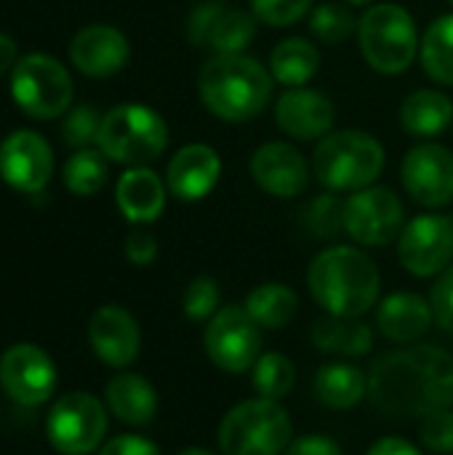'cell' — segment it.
I'll list each match as a JSON object with an SVG mask.
<instances>
[{
	"mask_svg": "<svg viewBox=\"0 0 453 455\" xmlns=\"http://www.w3.org/2000/svg\"><path fill=\"white\" fill-rule=\"evenodd\" d=\"M366 455H425L414 443L403 440V437H382L376 440Z\"/></svg>",
	"mask_w": 453,
	"mask_h": 455,
	"instance_id": "cell-43",
	"label": "cell"
},
{
	"mask_svg": "<svg viewBox=\"0 0 453 455\" xmlns=\"http://www.w3.org/2000/svg\"><path fill=\"white\" fill-rule=\"evenodd\" d=\"M312 8V0H251V13L267 27H291L302 21Z\"/></svg>",
	"mask_w": 453,
	"mask_h": 455,
	"instance_id": "cell-37",
	"label": "cell"
},
{
	"mask_svg": "<svg viewBox=\"0 0 453 455\" xmlns=\"http://www.w3.org/2000/svg\"><path fill=\"white\" fill-rule=\"evenodd\" d=\"M302 224L312 237L331 240L344 232V200L336 195H318L302 211Z\"/></svg>",
	"mask_w": 453,
	"mask_h": 455,
	"instance_id": "cell-33",
	"label": "cell"
},
{
	"mask_svg": "<svg viewBox=\"0 0 453 455\" xmlns=\"http://www.w3.org/2000/svg\"><path fill=\"white\" fill-rule=\"evenodd\" d=\"M275 120L296 141H320L334 131V101L312 88H288L275 104Z\"/></svg>",
	"mask_w": 453,
	"mask_h": 455,
	"instance_id": "cell-19",
	"label": "cell"
},
{
	"mask_svg": "<svg viewBox=\"0 0 453 455\" xmlns=\"http://www.w3.org/2000/svg\"><path fill=\"white\" fill-rule=\"evenodd\" d=\"M422 443L433 453H453V411H438L422 419Z\"/></svg>",
	"mask_w": 453,
	"mask_h": 455,
	"instance_id": "cell-38",
	"label": "cell"
},
{
	"mask_svg": "<svg viewBox=\"0 0 453 455\" xmlns=\"http://www.w3.org/2000/svg\"><path fill=\"white\" fill-rule=\"evenodd\" d=\"M358 21L360 19H355L352 11L344 8L342 3H323V5H315L310 13V32L320 43L336 45L358 32Z\"/></svg>",
	"mask_w": 453,
	"mask_h": 455,
	"instance_id": "cell-34",
	"label": "cell"
},
{
	"mask_svg": "<svg viewBox=\"0 0 453 455\" xmlns=\"http://www.w3.org/2000/svg\"><path fill=\"white\" fill-rule=\"evenodd\" d=\"M384 147L366 131H331L312 155V171L328 192H360L384 171Z\"/></svg>",
	"mask_w": 453,
	"mask_h": 455,
	"instance_id": "cell-4",
	"label": "cell"
},
{
	"mask_svg": "<svg viewBox=\"0 0 453 455\" xmlns=\"http://www.w3.org/2000/svg\"><path fill=\"white\" fill-rule=\"evenodd\" d=\"M294 443V424L278 400H243L219 424L222 455H283Z\"/></svg>",
	"mask_w": 453,
	"mask_h": 455,
	"instance_id": "cell-5",
	"label": "cell"
},
{
	"mask_svg": "<svg viewBox=\"0 0 453 455\" xmlns=\"http://www.w3.org/2000/svg\"><path fill=\"white\" fill-rule=\"evenodd\" d=\"M312 344L336 357H363L374 349V331L360 317L323 315L312 323Z\"/></svg>",
	"mask_w": 453,
	"mask_h": 455,
	"instance_id": "cell-26",
	"label": "cell"
},
{
	"mask_svg": "<svg viewBox=\"0 0 453 455\" xmlns=\"http://www.w3.org/2000/svg\"><path fill=\"white\" fill-rule=\"evenodd\" d=\"M53 176V152L35 131H13L0 144V179L24 195L43 192Z\"/></svg>",
	"mask_w": 453,
	"mask_h": 455,
	"instance_id": "cell-15",
	"label": "cell"
},
{
	"mask_svg": "<svg viewBox=\"0 0 453 455\" xmlns=\"http://www.w3.org/2000/svg\"><path fill=\"white\" fill-rule=\"evenodd\" d=\"M187 37L214 56L243 53L256 37V16L219 0L200 3L187 19Z\"/></svg>",
	"mask_w": 453,
	"mask_h": 455,
	"instance_id": "cell-14",
	"label": "cell"
},
{
	"mask_svg": "<svg viewBox=\"0 0 453 455\" xmlns=\"http://www.w3.org/2000/svg\"><path fill=\"white\" fill-rule=\"evenodd\" d=\"M88 341L93 355L115 371L128 368L142 352L139 323L128 309L117 304H104L91 315Z\"/></svg>",
	"mask_w": 453,
	"mask_h": 455,
	"instance_id": "cell-17",
	"label": "cell"
},
{
	"mask_svg": "<svg viewBox=\"0 0 453 455\" xmlns=\"http://www.w3.org/2000/svg\"><path fill=\"white\" fill-rule=\"evenodd\" d=\"M203 347L208 360L224 373H251L262 357V328L246 307L227 304L206 325Z\"/></svg>",
	"mask_w": 453,
	"mask_h": 455,
	"instance_id": "cell-10",
	"label": "cell"
},
{
	"mask_svg": "<svg viewBox=\"0 0 453 455\" xmlns=\"http://www.w3.org/2000/svg\"><path fill=\"white\" fill-rule=\"evenodd\" d=\"M101 117L93 104H77L67 112L64 117V128H61V136L64 141L72 147V149H85L88 144L96 141L99 136V128H101Z\"/></svg>",
	"mask_w": 453,
	"mask_h": 455,
	"instance_id": "cell-36",
	"label": "cell"
},
{
	"mask_svg": "<svg viewBox=\"0 0 453 455\" xmlns=\"http://www.w3.org/2000/svg\"><path fill=\"white\" fill-rule=\"evenodd\" d=\"M59 373L51 355L35 344H13L0 357V387L3 392L24 405L37 408L56 392Z\"/></svg>",
	"mask_w": 453,
	"mask_h": 455,
	"instance_id": "cell-13",
	"label": "cell"
},
{
	"mask_svg": "<svg viewBox=\"0 0 453 455\" xmlns=\"http://www.w3.org/2000/svg\"><path fill=\"white\" fill-rule=\"evenodd\" d=\"M435 323L433 304L414 293V291H398L390 293L376 304V328L384 339L395 344H417L422 341Z\"/></svg>",
	"mask_w": 453,
	"mask_h": 455,
	"instance_id": "cell-22",
	"label": "cell"
},
{
	"mask_svg": "<svg viewBox=\"0 0 453 455\" xmlns=\"http://www.w3.org/2000/svg\"><path fill=\"white\" fill-rule=\"evenodd\" d=\"M318 69H320V51L304 37H288L272 48L270 72L280 85L302 88L318 75Z\"/></svg>",
	"mask_w": 453,
	"mask_h": 455,
	"instance_id": "cell-28",
	"label": "cell"
},
{
	"mask_svg": "<svg viewBox=\"0 0 453 455\" xmlns=\"http://www.w3.org/2000/svg\"><path fill=\"white\" fill-rule=\"evenodd\" d=\"M176 455H216L214 451H206V448H184L182 453Z\"/></svg>",
	"mask_w": 453,
	"mask_h": 455,
	"instance_id": "cell-45",
	"label": "cell"
},
{
	"mask_svg": "<svg viewBox=\"0 0 453 455\" xmlns=\"http://www.w3.org/2000/svg\"><path fill=\"white\" fill-rule=\"evenodd\" d=\"M272 72L254 56L219 53L211 56L198 75V96L203 107L227 123H248L272 101Z\"/></svg>",
	"mask_w": 453,
	"mask_h": 455,
	"instance_id": "cell-3",
	"label": "cell"
},
{
	"mask_svg": "<svg viewBox=\"0 0 453 455\" xmlns=\"http://www.w3.org/2000/svg\"><path fill=\"white\" fill-rule=\"evenodd\" d=\"M158 256V240L150 232H131L125 237V259L133 267H147Z\"/></svg>",
	"mask_w": 453,
	"mask_h": 455,
	"instance_id": "cell-42",
	"label": "cell"
},
{
	"mask_svg": "<svg viewBox=\"0 0 453 455\" xmlns=\"http://www.w3.org/2000/svg\"><path fill=\"white\" fill-rule=\"evenodd\" d=\"M368 400L392 419H425L453 408V355L435 344H409L368 371Z\"/></svg>",
	"mask_w": 453,
	"mask_h": 455,
	"instance_id": "cell-1",
	"label": "cell"
},
{
	"mask_svg": "<svg viewBox=\"0 0 453 455\" xmlns=\"http://www.w3.org/2000/svg\"><path fill=\"white\" fill-rule=\"evenodd\" d=\"M219 301H222L219 283L214 277H208V275H200V277H195L187 285L184 299H182V307H184L187 320H192V323H208L219 312Z\"/></svg>",
	"mask_w": 453,
	"mask_h": 455,
	"instance_id": "cell-35",
	"label": "cell"
},
{
	"mask_svg": "<svg viewBox=\"0 0 453 455\" xmlns=\"http://www.w3.org/2000/svg\"><path fill=\"white\" fill-rule=\"evenodd\" d=\"M115 203L131 224H150L166 208V184L147 165L128 168L115 187Z\"/></svg>",
	"mask_w": 453,
	"mask_h": 455,
	"instance_id": "cell-23",
	"label": "cell"
},
{
	"mask_svg": "<svg viewBox=\"0 0 453 455\" xmlns=\"http://www.w3.org/2000/svg\"><path fill=\"white\" fill-rule=\"evenodd\" d=\"M358 43L371 69L382 75H400L419 53L417 21L403 5L376 3L358 21Z\"/></svg>",
	"mask_w": 453,
	"mask_h": 455,
	"instance_id": "cell-7",
	"label": "cell"
},
{
	"mask_svg": "<svg viewBox=\"0 0 453 455\" xmlns=\"http://www.w3.org/2000/svg\"><path fill=\"white\" fill-rule=\"evenodd\" d=\"M19 61V48H16V40L5 32H0V75L3 72H11Z\"/></svg>",
	"mask_w": 453,
	"mask_h": 455,
	"instance_id": "cell-44",
	"label": "cell"
},
{
	"mask_svg": "<svg viewBox=\"0 0 453 455\" xmlns=\"http://www.w3.org/2000/svg\"><path fill=\"white\" fill-rule=\"evenodd\" d=\"M283 455H344L336 440L326 437V435H304V437H294V443L286 448Z\"/></svg>",
	"mask_w": 453,
	"mask_h": 455,
	"instance_id": "cell-41",
	"label": "cell"
},
{
	"mask_svg": "<svg viewBox=\"0 0 453 455\" xmlns=\"http://www.w3.org/2000/svg\"><path fill=\"white\" fill-rule=\"evenodd\" d=\"M64 187L77 197H91L107 184V157L101 149H75L61 171Z\"/></svg>",
	"mask_w": 453,
	"mask_h": 455,
	"instance_id": "cell-32",
	"label": "cell"
},
{
	"mask_svg": "<svg viewBox=\"0 0 453 455\" xmlns=\"http://www.w3.org/2000/svg\"><path fill=\"white\" fill-rule=\"evenodd\" d=\"M419 61L430 80L453 85V13L438 16L419 40Z\"/></svg>",
	"mask_w": 453,
	"mask_h": 455,
	"instance_id": "cell-30",
	"label": "cell"
},
{
	"mask_svg": "<svg viewBox=\"0 0 453 455\" xmlns=\"http://www.w3.org/2000/svg\"><path fill=\"white\" fill-rule=\"evenodd\" d=\"M451 3H453V0H451Z\"/></svg>",
	"mask_w": 453,
	"mask_h": 455,
	"instance_id": "cell-47",
	"label": "cell"
},
{
	"mask_svg": "<svg viewBox=\"0 0 453 455\" xmlns=\"http://www.w3.org/2000/svg\"><path fill=\"white\" fill-rule=\"evenodd\" d=\"M350 5H374V0H347Z\"/></svg>",
	"mask_w": 453,
	"mask_h": 455,
	"instance_id": "cell-46",
	"label": "cell"
},
{
	"mask_svg": "<svg viewBox=\"0 0 453 455\" xmlns=\"http://www.w3.org/2000/svg\"><path fill=\"white\" fill-rule=\"evenodd\" d=\"M312 392L328 411H352L368 397V376L352 363H328L315 373Z\"/></svg>",
	"mask_w": 453,
	"mask_h": 455,
	"instance_id": "cell-25",
	"label": "cell"
},
{
	"mask_svg": "<svg viewBox=\"0 0 453 455\" xmlns=\"http://www.w3.org/2000/svg\"><path fill=\"white\" fill-rule=\"evenodd\" d=\"M104 405L117 421L128 427H147L158 416V392L139 373H117L107 381Z\"/></svg>",
	"mask_w": 453,
	"mask_h": 455,
	"instance_id": "cell-24",
	"label": "cell"
},
{
	"mask_svg": "<svg viewBox=\"0 0 453 455\" xmlns=\"http://www.w3.org/2000/svg\"><path fill=\"white\" fill-rule=\"evenodd\" d=\"M400 181L422 208H446L453 203V155L441 144L409 149L400 165Z\"/></svg>",
	"mask_w": 453,
	"mask_h": 455,
	"instance_id": "cell-16",
	"label": "cell"
},
{
	"mask_svg": "<svg viewBox=\"0 0 453 455\" xmlns=\"http://www.w3.org/2000/svg\"><path fill=\"white\" fill-rule=\"evenodd\" d=\"M243 307L259 323L262 331H280V328H286L296 317L299 296L286 283H264V285H256L246 296Z\"/></svg>",
	"mask_w": 453,
	"mask_h": 455,
	"instance_id": "cell-29",
	"label": "cell"
},
{
	"mask_svg": "<svg viewBox=\"0 0 453 455\" xmlns=\"http://www.w3.org/2000/svg\"><path fill=\"white\" fill-rule=\"evenodd\" d=\"M107 405L91 392L61 395L45 419V435L53 451L61 455H91L107 437Z\"/></svg>",
	"mask_w": 453,
	"mask_h": 455,
	"instance_id": "cell-9",
	"label": "cell"
},
{
	"mask_svg": "<svg viewBox=\"0 0 453 455\" xmlns=\"http://www.w3.org/2000/svg\"><path fill=\"white\" fill-rule=\"evenodd\" d=\"M307 288L318 307L336 317H366L382 301L376 261L352 245L320 251L307 269Z\"/></svg>",
	"mask_w": 453,
	"mask_h": 455,
	"instance_id": "cell-2",
	"label": "cell"
},
{
	"mask_svg": "<svg viewBox=\"0 0 453 455\" xmlns=\"http://www.w3.org/2000/svg\"><path fill=\"white\" fill-rule=\"evenodd\" d=\"M430 304H433V312H435V323L453 336V264L446 267L435 285H433V293H430Z\"/></svg>",
	"mask_w": 453,
	"mask_h": 455,
	"instance_id": "cell-39",
	"label": "cell"
},
{
	"mask_svg": "<svg viewBox=\"0 0 453 455\" xmlns=\"http://www.w3.org/2000/svg\"><path fill=\"white\" fill-rule=\"evenodd\" d=\"M222 176V157L208 144H187L182 147L166 171V187L174 197L184 203L203 200L214 192Z\"/></svg>",
	"mask_w": 453,
	"mask_h": 455,
	"instance_id": "cell-21",
	"label": "cell"
},
{
	"mask_svg": "<svg viewBox=\"0 0 453 455\" xmlns=\"http://www.w3.org/2000/svg\"><path fill=\"white\" fill-rule=\"evenodd\" d=\"M99 455H160V448L142 435H117L99 448Z\"/></svg>",
	"mask_w": 453,
	"mask_h": 455,
	"instance_id": "cell-40",
	"label": "cell"
},
{
	"mask_svg": "<svg viewBox=\"0 0 453 455\" xmlns=\"http://www.w3.org/2000/svg\"><path fill=\"white\" fill-rule=\"evenodd\" d=\"M398 259L414 277H438L453 264V219L425 213L411 219L398 237Z\"/></svg>",
	"mask_w": 453,
	"mask_h": 455,
	"instance_id": "cell-12",
	"label": "cell"
},
{
	"mask_svg": "<svg viewBox=\"0 0 453 455\" xmlns=\"http://www.w3.org/2000/svg\"><path fill=\"white\" fill-rule=\"evenodd\" d=\"M251 387L256 397L280 403L296 387V365L280 352H264L251 368Z\"/></svg>",
	"mask_w": 453,
	"mask_h": 455,
	"instance_id": "cell-31",
	"label": "cell"
},
{
	"mask_svg": "<svg viewBox=\"0 0 453 455\" xmlns=\"http://www.w3.org/2000/svg\"><path fill=\"white\" fill-rule=\"evenodd\" d=\"M251 179L272 197H296L307 189L310 168L304 155L286 141H267L251 155Z\"/></svg>",
	"mask_w": 453,
	"mask_h": 455,
	"instance_id": "cell-18",
	"label": "cell"
},
{
	"mask_svg": "<svg viewBox=\"0 0 453 455\" xmlns=\"http://www.w3.org/2000/svg\"><path fill=\"white\" fill-rule=\"evenodd\" d=\"M453 120V101L435 88L414 91L400 107V125L406 133L430 139L441 136Z\"/></svg>",
	"mask_w": 453,
	"mask_h": 455,
	"instance_id": "cell-27",
	"label": "cell"
},
{
	"mask_svg": "<svg viewBox=\"0 0 453 455\" xmlns=\"http://www.w3.org/2000/svg\"><path fill=\"white\" fill-rule=\"evenodd\" d=\"M96 147L112 163L150 165L168 147V125L147 104H117L101 117Z\"/></svg>",
	"mask_w": 453,
	"mask_h": 455,
	"instance_id": "cell-6",
	"label": "cell"
},
{
	"mask_svg": "<svg viewBox=\"0 0 453 455\" xmlns=\"http://www.w3.org/2000/svg\"><path fill=\"white\" fill-rule=\"evenodd\" d=\"M11 96L35 120H53L72 104L75 85L67 67L48 53H27L11 69Z\"/></svg>",
	"mask_w": 453,
	"mask_h": 455,
	"instance_id": "cell-8",
	"label": "cell"
},
{
	"mask_svg": "<svg viewBox=\"0 0 453 455\" xmlns=\"http://www.w3.org/2000/svg\"><path fill=\"white\" fill-rule=\"evenodd\" d=\"M131 56V45L117 27L88 24L69 43V61L88 77L117 75Z\"/></svg>",
	"mask_w": 453,
	"mask_h": 455,
	"instance_id": "cell-20",
	"label": "cell"
},
{
	"mask_svg": "<svg viewBox=\"0 0 453 455\" xmlns=\"http://www.w3.org/2000/svg\"><path fill=\"white\" fill-rule=\"evenodd\" d=\"M406 227L403 200L390 187H366L344 200V232L366 248H384Z\"/></svg>",
	"mask_w": 453,
	"mask_h": 455,
	"instance_id": "cell-11",
	"label": "cell"
}]
</instances>
